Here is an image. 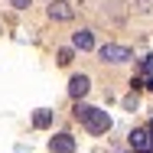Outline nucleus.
<instances>
[{
	"label": "nucleus",
	"instance_id": "obj_1",
	"mask_svg": "<svg viewBox=\"0 0 153 153\" xmlns=\"http://www.w3.org/2000/svg\"><path fill=\"white\" fill-rule=\"evenodd\" d=\"M82 124H85V130L94 134V137L111 130V117H108V111H98V108H91V111L85 114V121H82Z\"/></svg>",
	"mask_w": 153,
	"mask_h": 153
},
{
	"label": "nucleus",
	"instance_id": "obj_5",
	"mask_svg": "<svg viewBox=\"0 0 153 153\" xmlns=\"http://www.w3.org/2000/svg\"><path fill=\"white\" fill-rule=\"evenodd\" d=\"M49 150L52 153H75V137L72 134H56L49 140Z\"/></svg>",
	"mask_w": 153,
	"mask_h": 153
},
{
	"label": "nucleus",
	"instance_id": "obj_11",
	"mask_svg": "<svg viewBox=\"0 0 153 153\" xmlns=\"http://www.w3.org/2000/svg\"><path fill=\"white\" fill-rule=\"evenodd\" d=\"M143 68H147V72H153V56H147V62H143Z\"/></svg>",
	"mask_w": 153,
	"mask_h": 153
},
{
	"label": "nucleus",
	"instance_id": "obj_7",
	"mask_svg": "<svg viewBox=\"0 0 153 153\" xmlns=\"http://www.w3.org/2000/svg\"><path fill=\"white\" fill-rule=\"evenodd\" d=\"M72 42H75V49H82V52H88V49H94V36L88 30H78L75 36H72Z\"/></svg>",
	"mask_w": 153,
	"mask_h": 153
},
{
	"label": "nucleus",
	"instance_id": "obj_9",
	"mask_svg": "<svg viewBox=\"0 0 153 153\" xmlns=\"http://www.w3.org/2000/svg\"><path fill=\"white\" fill-rule=\"evenodd\" d=\"M72 62V49H59V65H68Z\"/></svg>",
	"mask_w": 153,
	"mask_h": 153
},
{
	"label": "nucleus",
	"instance_id": "obj_2",
	"mask_svg": "<svg viewBox=\"0 0 153 153\" xmlns=\"http://www.w3.org/2000/svg\"><path fill=\"white\" fill-rule=\"evenodd\" d=\"M98 59L101 62H127V59H134V52L127 49V46H117V42H104L101 49H98Z\"/></svg>",
	"mask_w": 153,
	"mask_h": 153
},
{
	"label": "nucleus",
	"instance_id": "obj_3",
	"mask_svg": "<svg viewBox=\"0 0 153 153\" xmlns=\"http://www.w3.org/2000/svg\"><path fill=\"white\" fill-rule=\"evenodd\" d=\"M130 150L134 153H153V130H130Z\"/></svg>",
	"mask_w": 153,
	"mask_h": 153
},
{
	"label": "nucleus",
	"instance_id": "obj_10",
	"mask_svg": "<svg viewBox=\"0 0 153 153\" xmlns=\"http://www.w3.org/2000/svg\"><path fill=\"white\" fill-rule=\"evenodd\" d=\"M13 7H16V10H26V7H30V0H13Z\"/></svg>",
	"mask_w": 153,
	"mask_h": 153
},
{
	"label": "nucleus",
	"instance_id": "obj_6",
	"mask_svg": "<svg viewBox=\"0 0 153 153\" xmlns=\"http://www.w3.org/2000/svg\"><path fill=\"white\" fill-rule=\"evenodd\" d=\"M91 88V82H88V75H72V82H68V94L75 98V101H82L85 94Z\"/></svg>",
	"mask_w": 153,
	"mask_h": 153
},
{
	"label": "nucleus",
	"instance_id": "obj_8",
	"mask_svg": "<svg viewBox=\"0 0 153 153\" xmlns=\"http://www.w3.org/2000/svg\"><path fill=\"white\" fill-rule=\"evenodd\" d=\"M49 124H52V111H49V108H39V111L33 114V127H39V130H46Z\"/></svg>",
	"mask_w": 153,
	"mask_h": 153
},
{
	"label": "nucleus",
	"instance_id": "obj_4",
	"mask_svg": "<svg viewBox=\"0 0 153 153\" xmlns=\"http://www.w3.org/2000/svg\"><path fill=\"white\" fill-rule=\"evenodd\" d=\"M49 16H52V20H59V23H65V20H72V16H75V10H72V3H68V0H52V3H49Z\"/></svg>",
	"mask_w": 153,
	"mask_h": 153
}]
</instances>
